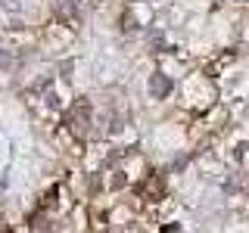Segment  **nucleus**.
<instances>
[{
  "label": "nucleus",
  "instance_id": "1",
  "mask_svg": "<svg viewBox=\"0 0 249 233\" xmlns=\"http://www.w3.org/2000/svg\"><path fill=\"white\" fill-rule=\"evenodd\" d=\"M171 93V81L165 75H153L150 78V97H156V100H165Z\"/></svg>",
  "mask_w": 249,
  "mask_h": 233
}]
</instances>
